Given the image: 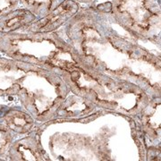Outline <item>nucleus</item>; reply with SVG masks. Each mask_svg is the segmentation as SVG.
<instances>
[{
  "label": "nucleus",
  "instance_id": "obj_1",
  "mask_svg": "<svg viewBox=\"0 0 161 161\" xmlns=\"http://www.w3.org/2000/svg\"><path fill=\"white\" fill-rule=\"evenodd\" d=\"M0 52L14 60L49 70H69L81 64L76 50L56 31L0 33Z\"/></svg>",
  "mask_w": 161,
  "mask_h": 161
},
{
  "label": "nucleus",
  "instance_id": "obj_9",
  "mask_svg": "<svg viewBox=\"0 0 161 161\" xmlns=\"http://www.w3.org/2000/svg\"><path fill=\"white\" fill-rule=\"evenodd\" d=\"M38 18L31 12L22 7L0 17V33H12L20 32L28 27Z\"/></svg>",
  "mask_w": 161,
  "mask_h": 161
},
{
  "label": "nucleus",
  "instance_id": "obj_6",
  "mask_svg": "<svg viewBox=\"0 0 161 161\" xmlns=\"http://www.w3.org/2000/svg\"><path fill=\"white\" fill-rule=\"evenodd\" d=\"M80 7L79 3L74 0H64L47 15L37 19L20 32H54L74 17Z\"/></svg>",
  "mask_w": 161,
  "mask_h": 161
},
{
  "label": "nucleus",
  "instance_id": "obj_12",
  "mask_svg": "<svg viewBox=\"0 0 161 161\" xmlns=\"http://www.w3.org/2000/svg\"><path fill=\"white\" fill-rule=\"evenodd\" d=\"M64 0H20L23 7L28 9L38 19L47 15Z\"/></svg>",
  "mask_w": 161,
  "mask_h": 161
},
{
  "label": "nucleus",
  "instance_id": "obj_5",
  "mask_svg": "<svg viewBox=\"0 0 161 161\" xmlns=\"http://www.w3.org/2000/svg\"><path fill=\"white\" fill-rule=\"evenodd\" d=\"M49 157L41 142L39 125L23 138L14 140L8 150V160L46 161Z\"/></svg>",
  "mask_w": 161,
  "mask_h": 161
},
{
  "label": "nucleus",
  "instance_id": "obj_7",
  "mask_svg": "<svg viewBox=\"0 0 161 161\" xmlns=\"http://www.w3.org/2000/svg\"><path fill=\"white\" fill-rule=\"evenodd\" d=\"M27 65L11 58H0V97L17 96L19 80L25 74Z\"/></svg>",
  "mask_w": 161,
  "mask_h": 161
},
{
  "label": "nucleus",
  "instance_id": "obj_14",
  "mask_svg": "<svg viewBox=\"0 0 161 161\" xmlns=\"http://www.w3.org/2000/svg\"><path fill=\"white\" fill-rule=\"evenodd\" d=\"M20 0H0V17L17 9Z\"/></svg>",
  "mask_w": 161,
  "mask_h": 161
},
{
  "label": "nucleus",
  "instance_id": "obj_13",
  "mask_svg": "<svg viewBox=\"0 0 161 161\" xmlns=\"http://www.w3.org/2000/svg\"><path fill=\"white\" fill-rule=\"evenodd\" d=\"M15 134L6 127L4 124L0 123V160H8V150L14 141Z\"/></svg>",
  "mask_w": 161,
  "mask_h": 161
},
{
  "label": "nucleus",
  "instance_id": "obj_2",
  "mask_svg": "<svg viewBox=\"0 0 161 161\" xmlns=\"http://www.w3.org/2000/svg\"><path fill=\"white\" fill-rule=\"evenodd\" d=\"M68 86H88L100 90H87L76 94L104 108L122 114H138L150 101V95L142 87L125 80L110 78L84 67L82 64L69 70H60Z\"/></svg>",
  "mask_w": 161,
  "mask_h": 161
},
{
  "label": "nucleus",
  "instance_id": "obj_11",
  "mask_svg": "<svg viewBox=\"0 0 161 161\" xmlns=\"http://www.w3.org/2000/svg\"><path fill=\"white\" fill-rule=\"evenodd\" d=\"M160 98L158 97L150 99L142 113V125L144 132L150 140L160 138Z\"/></svg>",
  "mask_w": 161,
  "mask_h": 161
},
{
  "label": "nucleus",
  "instance_id": "obj_3",
  "mask_svg": "<svg viewBox=\"0 0 161 161\" xmlns=\"http://www.w3.org/2000/svg\"><path fill=\"white\" fill-rule=\"evenodd\" d=\"M19 86L17 97L22 108L40 123L53 120L70 93V87L58 71L30 64Z\"/></svg>",
  "mask_w": 161,
  "mask_h": 161
},
{
  "label": "nucleus",
  "instance_id": "obj_10",
  "mask_svg": "<svg viewBox=\"0 0 161 161\" xmlns=\"http://www.w3.org/2000/svg\"><path fill=\"white\" fill-rule=\"evenodd\" d=\"M73 93H74L73 96H71L68 98H64V100L58 108L55 118H57L58 116V117L59 116L78 117V116L87 115L94 110L96 107L95 104L75 92Z\"/></svg>",
  "mask_w": 161,
  "mask_h": 161
},
{
  "label": "nucleus",
  "instance_id": "obj_4",
  "mask_svg": "<svg viewBox=\"0 0 161 161\" xmlns=\"http://www.w3.org/2000/svg\"><path fill=\"white\" fill-rule=\"evenodd\" d=\"M116 21L135 34L148 40H160V5L158 0H113Z\"/></svg>",
  "mask_w": 161,
  "mask_h": 161
},
{
  "label": "nucleus",
  "instance_id": "obj_8",
  "mask_svg": "<svg viewBox=\"0 0 161 161\" xmlns=\"http://www.w3.org/2000/svg\"><path fill=\"white\" fill-rule=\"evenodd\" d=\"M0 123L15 135H26L38 126V122L23 108L0 107Z\"/></svg>",
  "mask_w": 161,
  "mask_h": 161
},
{
  "label": "nucleus",
  "instance_id": "obj_15",
  "mask_svg": "<svg viewBox=\"0 0 161 161\" xmlns=\"http://www.w3.org/2000/svg\"><path fill=\"white\" fill-rule=\"evenodd\" d=\"M75 2H77V3H79V4H91L92 3L94 0H74Z\"/></svg>",
  "mask_w": 161,
  "mask_h": 161
},
{
  "label": "nucleus",
  "instance_id": "obj_16",
  "mask_svg": "<svg viewBox=\"0 0 161 161\" xmlns=\"http://www.w3.org/2000/svg\"><path fill=\"white\" fill-rule=\"evenodd\" d=\"M0 107H1V106H0Z\"/></svg>",
  "mask_w": 161,
  "mask_h": 161
}]
</instances>
